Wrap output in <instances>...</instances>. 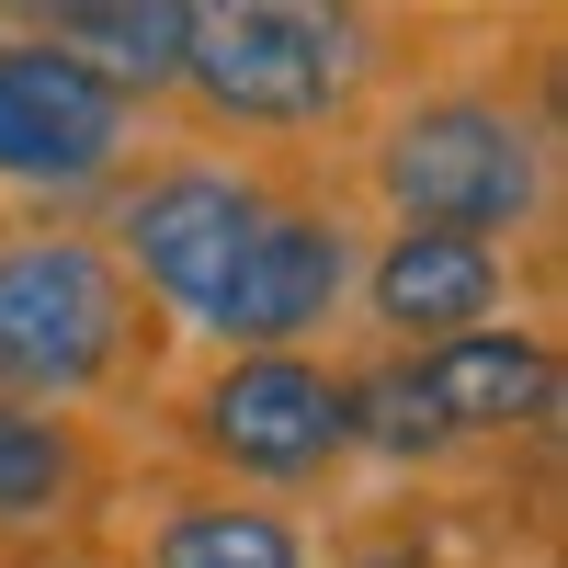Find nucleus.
I'll use <instances>...</instances> for the list:
<instances>
[{
  "label": "nucleus",
  "instance_id": "nucleus-11",
  "mask_svg": "<svg viewBox=\"0 0 568 568\" xmlns=\"http://www.w3.org/2000/svg\"><path fill=\"white\" fill-rule=\"evenodd\" d=\"M546 524H511V478H353L318 511V568H511Z\"/></svg>",
  "mask_w": 568,
  "mask_h": 568
},
{
  "label": "nucleus",
  "instance_id": "nucleus-3",
  "mask_svg": "<svg viewBox=\"0 0 568 568\" xmlns=\"http://www.w3.org/2000/svg\"><path fill=\"white\" fill-rule=\"evenodd\" d=\"M353 364V455L364 478H546L557 455V409H568V342L546 307H511L489 329L420 353H364Z\"/></svg>",
  "mask_w": 568,
  "mask_h": 568
},
{
  "label": "nucleus",
  "instance_id": "nucleus-14",
  "mask_svg": "<svg viewBox=\"0 0 568 568\" xmlns=\"http://www.w3.org/2000/svg\"><path fill=\"white\" fill-rule=\"evenodd\" d=\"M0 568H125L103 535H58V546H0Z\"/></svg>",
  "mask_w": 568,
  "mask_h": 568
},
{
  "label": "nucleus",
  "instance_id": "nucleus-12",
  "mask_svg": "<svg viewBox=\"0 0 568 568\" xmlns=\"http://www.w3.org/2000/svg\"><path fill=\"white\" fill-rule=\"evenodd\" d=\"M125 466H136V444L114 433V420L0 398V546L103 535V511H114V489H125Z\"/></svg>",
  "mask_w": 568,
  "mask_h": 568
},
{
  "label": "nucleus",
  "instance_id": "nucleus-8",
  "mask_svg": "<svg viewBox=\"0 0 568 568\" xmlns=\"http://www.w3.org/2000/svg\"><path fill=\"white\" fill-rule=\"evenodd\" d=\"M364 205L342 194L329 160H284L273 205L251 227L240 273L205 318V353H284V342H342L353 318V262H364Z\"/></svg>",
  "mask_w": 568,
  "mask_h": 568
},
{
  "label": "nucleus",
  "instance_id": "nucleus-9",
  "mask_svg": "<svg viewBox=\"0 0 568 568\" xmlns=\"http://www.w3.org/2000/svg\"><path fill=\"white\" fill-rule=\"evenodd\" d=\"M511 307H546V262H535V251L466 240V227H364L342 342H364V353H420V342L489 329V318H511Z\"/></svg>",
  "mask_w": 568,
  "mask_h": 568
},
{
  "label": "nucleus",
  "instance_id": "nucleus-4",
  "mask_svg": "<svg viewBox=\"0 0 568 568\" xmlns=\"http://www.w3.org/2000/svg\"><path fill=\"white\" fill-rule=\"evenodd\" d=\"M182 364V329L125 284L91 216H0V398L125 420Z\"/></svg>",
  "mask_w": 568,
  "mask_h": 568
},
{
  "label": "nucleus",
  "instance_id": "nucleus-6",
  "mask_svg": "<svg viewBox=\"0 0 568 568\" xmlns=\"http://www.w3.org/2000/svg\"><path fill=\"white\" fill-rule=\"evenodd\" d=\"M273 182H284V149H216V136L171 125L160 149L91 205V227H103V251L125 262L136 296H149L182 342H205V318H216L227 273H240V251H251Z\"/></svg>",
  "mask_w": 568,
  "mask_h": 568
},
{
  "label": "nucleus",
  "instance_id": "nucleus-10",
  "mask_svg": "<svg viewBox=\"0 0 568 568\" xmlns=\"http://www.w3.org/2000/svg\"><path fill=\"white\" fill-rule=\"evenodd\" d=\"M103 546L125 568H318V511L136 455L103 511Z\"/></svg>",
  "mask_w": 568,
  "mask_h": 568
},
{
  "label": "nucleus",
  "instance_id": "nucleus-13",
  "mask_svg": "<svg viewBox=\"0 0 568 568\" xmlns=\"http://www.w3.org/2000/svg\"><path fill=\"white\" fill-rule=\"evenodd\" d=\"M0 34L69 45L136 103H171V0H0Z\"/></svg>",
  "mask_w": 568,
  "mask_h": 568
},
{
  "label": "nucleus",
  "instance_id": "nucleus-1",
  "mask_svg": "<svg viewBox=\"0 0 568 568\" xmlns=\"http://www.w3.org/2000/svg\"><path fill=\"white\" fill-rule=\"evenodd\" d=\"M342 194L375 227H466V240L535 251L557 227V80L546 58H409L342 149Z\"/></svg>",
  "mask_w": 568,
  "mask_h": 568
},
{
  "label": "nucleus",
  "instance_id": "nucleus-2",
  "mask_svg": "<svg viewBox=\"0 0 568 568\" xmlns=\"http://www.w3.org/2000/svg\"><path fill=\"white\" fill-rule=\"evenodd\" d=\"M398 0H171V125L216 149L329 160L398 91Z\"/></svg>",
  "mask_w": 568,
  "mask_h": 568
},
{
  "label": "nucleus",
  "instance_id": "nucleus-5",
  "mask_svg": "<svg viewBox=\"0 0 568 568\" xmlns=\"http://www.w3.org/2000/svg\"><path fill=\"white\" fill-rule=\"evenodd\" d=\"M136 433H149L136 455L227 478V489H262V500H296V511H329L364 478L342 342H284V353L182 342V364L149 387V409H136Z\"/></svg>",
  "mask_w": 568,
  "mask_h": 568
},
{
  "label": "nucleus",
  "instance_id": "nucleus-7",
  "mask_svg": "<svg viewBox=\"0 0 568 568\" xmlns=\"http://www.w3.org/2000/svg\"><path fill=\"white\" fill-rule=\"evenodd\" d=\"M171 136L160 103H136L125 80H103L69 45L0 34V205L23 216H91Z\"/></svg>",
  "mask_w": 568,
  "mask_h": 568
}]
</instances>
